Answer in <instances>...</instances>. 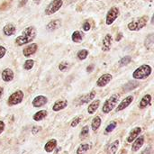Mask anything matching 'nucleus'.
Masks as SVG:
<instances>
[{"instance_id": "nucleus-3", "label": "nucleus", "mask_w": 154, "mask_h": 154, "mask_svg": "<svg viewBox=\"0 0 154 154\" xmlns=\"http://www.w3.org/2000/svg\"><path fill=\"white\" fill-rule=\"evenodd\" d=\"M119 99H120V95H118V94H114V95H112V96L104 103V106H103V107H102L103 113H105V114L110 113V112L116 106V105L118 104Z\"/></svg>"}, {"instance_id": "nucleus-9", "label": "nucleus", "mask_w": 154, "mask_h": 154, "mask_svg": "<svg viewBox=\"0 0 154 154\" xmlns=\"http://www.w3.org/2000/svg\"><path fill=\"white\" fill-rule=\"evenodd\" d=\"M133 101H134V97H133V96H128V97H126L118 105V106L116 107V112H120V111L125 109L126 107H128V106L132 104Z\"/></svg>"}, {"instance_id": "nucleus-33", "label": "nucleus", "mask_w": 154, "mask_h": 154, "mask_svg": "<svg viewBox=\"0 0 154 154\" xmlns=\"http://www.w3.org/2000/svg\"><path fill=\"white\" fill-rule=\"evenodd\" d=\"M116 125H117V123L116 121H112L106 128V133H111L113 132L116 128Z\"/></svg>"}, {"instance_id": "nucleus-29", "label": "nucleus", "mask_w": 154, "mask_h": 154, "mask_svg": "<svg viewBox=\"0 0 154 154\" xmlns=\"http://www.w3.org/2000/svg\"><path fill=\"white\" fill-rule=\"evenodd\" d=\"M154 43V40H153V34L151 33L147 36L146 40H145V46L148 48V49H151L152 48Z\"/></svg>"}, {"instance_id": "nucleus-22", "label": "nucleus", "mask_w": 154, "mask_h": 154, "mask_svg": "<svg viewBox=\"0 0 154 154\" xmlns=\"http://www.w3.org/2000/svg\"><path fill=\"white\" fill-rule=\"evenodd\" d=\"M3 31H4L5 35H6V36L13 35L14 33V32H15V26L14 24H12V23H8L4 27Z\"/></svg>"}, {"instance_id": "nucleus-37", "label": "nucleus", "mask_w": 154, "mask_h": 154, "mask_svg": "<svg viewBox=\"0 0 154 154\" xmlns=\"http://www.w3.org/2000/svg\"><path fill=\"white\" fill-rule=\"evenodd\" d=\"M6 53V49L3 46H0V59H2Z\"/></svg>"}, {"instance_id": "nucleus-10", "label": "nucleus", "mask_w": 154, "mask_h": 154, "mask_svg": "<svg viewBox=\"0 0 154 154\" xmlns=\"http://www.w3.org/2000/svg\"><path fill=\"white\" fill-rule=\"evenodd\" d=\"M96 97V91H91L90 93L87 94V95H84L82 97H79V105H84V104H88L89 103L90 101H92Z\"/></svg>"}, {"instance_id": "nucleus-39", "label": "nucleus", "mask_w": 154, "mask_h": 154, "mask_svg": "<svg viewBox=\"0 0 154 154\" xmlns=\"http://www.w3.org/2000/svg\"><path fill=\"white\" fill-rule=\"evenodd\" d=\"M39 131H41V127H37V126H34L32 129V132L33 134H36Z\"/></svg>"}, {"instance_id": "nucleus-38", "label": "nucleus", "mask_w": 154, "mask_h": 154, "mask_svg": "<svg viewBox=\"0 0 154 154\" xmlns=\"http://www.w3.org/2000/svg\"><path fill=\"white\" fill-rule=\"evenodd\" d=\"M83 30H84L85 32H88V31L90 30V24H89L88 22H85V23H84V24H83Z\"/></svg>"}, {"instance_id": "nucleus-40", "label": "nucleus", "mask_w": 154, "mask_h": 154, "mask_svg": "<svg viewBox=\"0 0 154 154\" xmlns=\"http://www.w3.org/2000/svg\"><path fill=\"white\" fill-rule=\"evenodd\" d=\"M5 123L3 122V121H0V134L4 132V130H5Z\"/></svg>"}, {"instance_id": "nucleus-30", "label": "nucleus", "mask_w": 154, "mask_h": 154, "mask_svg": "<svg viewBox=\"0 0 154 154\" xmlns=\"http://www.w3.org/2000/svg\"><path fill=\"white\" fill-rule=\"evenodd\" d=\"M88 134H89V127L88 125H85L82 128V130H81V132L79 134V138L81 140H84L85 138H87L88 136Z\"/></svg>"}, {"instance_id": "nucleus-18", "label": "nucleus", "mask_w": 154, "mask_h": 154, "mask_svg": "<svg viewBox=\"0 0 154 154\" xmlns=\"http://www.w3.org/2000/svg\"><path fill=\"white\" fill-rule=\"evenodd\" d=\"M57 148V140L55 139H51L50 140L48 143H46V144L44 145V150L46 152L50 153L52 152L55 149Z\"/></svg>"}, {"instance_id": "nucleus-46", "label": "nucleus", "mask_w": 154, "mask_h": 154, "mask_svg": "<svg viewBox=\"0 0 154 154\" xmlns=\"http://www.w3.org/2000/svg\"><path fill=\"white\" fill-rule=\"evenodd\" d=\"M26 2H27V0H23V1L21 2V4H20V6H23L24 4H26Z\"/></svg>"}, {"instance_id": "nucleus-26", "label": "nucleus", "mask_w": 154, "mask_h": 154, "mask_svg": "<svg viewBox=\"0 0 154 154\" xmlns=\"http://www.w3.org/2000/svg\"><path fill=\"white\" fill-rule=\"evenodd\" d=\"M60 26V21L58 20V19H56V20H53V21L50 22V23L47 24L46 28H47L48 30H50V31H53V30L58 29Z\"/></svg>"}, {"instance_id": "nucleus-6", "label": "nucleus", "mask_w": 154, "mask_h": 154, "mask_svg": "<svg viewBox=\"0 0 154 154\" xmlns=\"http://www.w3.org/2000/svg\"><path fill=\"white\" fill-rule=\"evenodd\" d=\"M63 5V1L62 0H53L52 2H51L48 6L45 9V14L47 15H51L54 13H56L58 10L60 9V7Z\"/></svg>"}, {"instance_id": "nucleus-44", "label": "nucleus", "mask_w": 154, "mask_h": 154, "mask_svg": "<svg viewBox=\"0 0 154 154\" xmlns=\"http://www.w3.org/2000/svg\"><path fill=\"white\" fill-rule=\"evenodd\" d=\"M60 151H61V148H56V149L54 150V153L53 154H60Z\"/></svg>"}, {"instance_id": "nucleus-31", "label": "nucleus", "mask_w": 154, "mask_h": 154, "mask_svg": "<svg viewBox=\"0 0 154 154\" xmlns=\"http://www.w3.org/2000/svg\"><path fill=\"white\" fill-rule=\"evenodd\" d=\"M132 61V57L131 56H125L124 58H122L119 61V66L123 67L125 65H128L130 62Z\"/></svg>"}, {"instance_id": "nucleus-35", "label": "nucleus", "mask_w": 154, "mask_h": 154, "mask_svg": "<svg viewBox=\"0 0 154 154\" xmlns=\"http://www.w3.org/2000/svg\"><path fill=\"white\" fill-rule=\"evenodd\" d=\"M80 121H81V116H77V117H75L74 119H73V121L71 122V127H76V126H78V125L80 123Z\"/></svg>"}, {"instance_id": "nucleus-34", "label": "nucleus", "mask_w": 154, "mask_h": 154, "mask_svg": "<svg viewBox=\"0 0 154 154\" xmlns=\"http://www.w3.org/2000/svg\"><path fill=\"white\" fill-rule=\"evenodd\" d=\"M34 65V61L32 60H27L24 64H23V69H26V70H30Z\"/></svg>"}, {"instance_id": "nucleus-19", "label": "nucleus", "mask_w": 154, "mask_h": 154, "mask_svg": "<svg viewBox=\"0 0 154 154\" xmlns=\"http://www.w3.org/2000/svg\"><path fill=\"white\" fill-rule=\"evenodd\" d=\"M99 105H100V100H99V99L93 101V102L88 106V113L89 115L95 114V112L98 109Z\"/></svg>"}, {"instance_id": "nucleus-48", "label": "nucleus", "mask_w": 154, "mask_h": 154, "mask_svg": "<svg viewBox=\"0 0 154 154\" xmlns=\"http://www.w3.org/2000/svg\"><path fill=\"white\" fill-rule=\"evenodd\" d=\"M147 1H152V0H147Z\"/></svg>"}, {"instance_id": "nucleus-14", "label": "nucleus", "mask_w": 154, "mask_h": 154, "mask_svg": "<svg viewBox=\"0 0 154 154\" xmlns=\"http://www.w3.org/2000/svg\"><path fill=\"white\" fill-rule=\"evenodd\" d=\"M112 41H113V38H112V35L110 33H107L104 40H103V45H102V50L104 51H110L111 49V46H112Z\"/></svg>"}, {"instance_id": "nucleus-15", "label": "nucleus", "mask_w": 154, "mask_h": 154, "mask_svg": "<svg viewBox=\"0 0 154 154\" xmlns=\"http://www.w3.org/2000/svg\"><path fill=\"white\" fill-rule=\"evenodd\" d=\"M37 49H38V45L36 43H32L23 49V53L25 57H30L37 51Z\"/></svg>"}, {"instance_id": "nucleus-11", "label": "nucleus", "mask_w": 154, "mask_h": 154, "mask_svg": "<svg viewBox=\"0 0 154 154\" xmlns=\"http://www.w3.org/2000/svg\"><path fill=\"white\" fill-rule=\"evenodd\" d=\"M48 102V98L44 96H37L36 97H34V99L32 100V106L34 107H41L43 106L44 105H46Z\"/></svg>"}, {"instance_id": "nucleus-28", "label": "nucleus", "mask_w": 154, "mask_h": 154, "mask_svg": "<svg viewBox=\"0 0 154 154\" xmlns=\"http://www.w3.org/2000/svg\"><path fill=\"white\" fill-rule=\"evenodd\" d=\"M138 86H139V83L137 81H130L124 87V89H125V91H131V90L136 88Z\"/></svg>"}, {"instance_id": "nucleus-47", "label": "nucleus", "mask_w": 154, "mask_h": 154, "mask_svg": "<svg viewBox=\"0 0 154 154\" xmlns=\"http://www.w3.org/2000/svg\"><path fill=\"white\" fill-rule=\"evenodd\" d=\"M124 152H125V151H122V152H120V154H123V153H124Z\"/></svg>"}, {"instance_id": "nucleus-24", "label": "nucleus", "mask_w": 154, "mask_h": 154, "mask_svg": "<svg viewBox=\"0 0 154 154\" xmlns=\"http://www.w3.org/2000/svg\"><path fill=\"white\" fill-rule=\"evenodd\" d=\"M47 115H48V113H47L46 110H41V111H39V112H37L36 114H34L32 119H33L34 121H36V122H39V121L43 120V119L47 116Z\"/></svg>"}, {"instance_id": "nucleus-45", "label": "nucleus", "mask_w": 154, "mask_h": 154, "mask_svg": "<svg viewBox=\"0 0 154 154\" xmlns=\"http://www.w3.org/2000/svg\"><path fill=\"white\" fill-rule=\"evenodd\" d=\"M3 93H4V88L2 87H0V98H1V97L3 95Z\"/></svg>"}, {"instance_id": "nucleus-2", "label": "nucleus", "mask_w": 154, "mask_h": 154, "mask_svg": "<svg viewBox=\"0 0 154 154\" xmlns=\"http://www.w3.org/2000/svg\"><path fill=\"white\" fill-rule=\"evenodd\" d=\"M152 67L147 64L140 66L133 73V78L134 79H145L152 74Z\"/></svg>"}, {"instance_id": "nucleus-25", "label": "nucleus", "mask_w": 154, "mask_h": 154, "mask_svg": "<svg viewBox=\"0 0 154 154\" xmlns=\"http://www.w3.org/2000/svg\"><path fill=\"white\" fill-rule=\"evenodd\" d=\"M101 125V118L100 116H96L93 118L92 122H91V128L94 132H96L97 130H98V128Z\"/></svg>"}, {"instance_id": "nucleus-4", "label": "nucleus", "mask_w": 154, "mask_h": 154, "mask_svg": "<svg viewBox=\"0 0 154 154\" xmlns=\"http://www.w3.org/2000/svg\"><path fill=\"white\" fill-rule=\"evenodd\" d=\"M148 22V16L144 15L135 21H133L131 23H128V29L130 31H139L141 29H143Z\"/></svg>"}, {"instance_id": "nucleus-13", "label": "nucleus", "mask_w": 154, "mask_h": 154, "mask_svg": "<svg viewBox=\"0 0 154 154\" xmlns=\"http://www.w3.org/2000/svg\"><path fill=\"white\" fill-rule=\"evenodd\" d=\"M144 143V137L143 136H138L133 143V145H132V151L134 152H138L143 145Z\"/></svg>"}, {"instance_id": "nucleus-20", "label": "nucleus", "mask_w": 154, "mask_h": 154, "mask_svg": "<svg viewBox=\"0 0 154 154\" xmlns=\"http://www.w3.org/2000/svg\"><path fill=\"white\" fill-rule=\"evenodd\" d=\"M151 101H152V96L151 95H145L142 98V100H141V102L139 104V107L141 109H143V108L147 107L151 104Z\"/></svg>"}, {"instance_id": "nucleus-1", "label": "nucleus", "mask_w": 154, "mask_h": 154, "mask_svg": "<svg viewBox=\"0 0 154 154\" xmlns=\"http://www.w3.org/2000/svg\"><path fill=\"white\" fill-rule=\"evenodd\" d=\"M35 36H36L35 28L33 26H29V27L25 28L24 31L23 32V33L15 39V43L18 46H22L23 44L29 43L32 41H33Z\"/></svg>"}, {"instance_id": "nucleus-8", "label": "nucleus", "mask_w": 154, "mask_h": 154, "mask_svg": "<svg viewBox=\"0 0 154 154\" xmlns=\"http://www.w3.org/2000/svg\"><path fill=\"white\" fill-rule=\"evenodd\" d=\"M113 79V76L109 73H106L104 75H102L97 81V86L99 88H103L105 86H106Z\"/></svg>"}, {"instance_id": "nucleus-12", "label": "nucleus", "mask_w": 154, "mask_h": 154, "mask_svg": "<svg viewBox=\"0 0 154 154\" xmlns=\"http://www.w3.org/2000/svg\"><path fill=\"white\" fill-rule=\"evenodd\" d=\"M141 132H142V128H141V127H135V128H134V129L130 132V134H129V135H128V137H127V139H126L127 143H132L140 135Z\"/></svg>"}, {"instance_id": "nucleus-41", "label": "nucleus", "mask_w": 154, "mask_h": 154, "mask_svg": "<svg viewBox=\"0 0 154 154\" xmlns=\"http://www.w3.org/2000/svg\"><path fill=\"white\" fill-rule=\"evenodd\" d=\"M122 38H123V33H122V32H119V33L117 34L116 38V42H120Z\"/></svg>"}, {"instance_id": "nucleus-21", "label": "nucleus", "mask_w": 154, "mask_h": 154, "mask_svg": "<svg viewBox=\"0 0 154 154\" xmlns=\"http://www.w3.org/2000/svg\"><path fill=\"white\" fill-rule=\"evenodd\" d=\"M119 140H116L114 141L108 147L107 149V153L108 154H116L118 148H119Z\"/></svg>"}, {"instance_id": "nucleus-5", "label": "nucleus", "mask_w": 154, "mask_h": 154, "mask_svg": "<svg viewBox=\"0 0 154 154\" xmlns=\"http://www.w3.org/2000/svg\"><path fill=\"white\" fill-rule=\"evenodd\" d=\"M23 92L22 90H17L15 92H14L8 98L7 100V104L8 106H16L18 104H20L23 99Z\"/></svg>"}, {"instance_id": "nucleus-16", "label": "nucleus", "mask_w": 154, "mask_h": 154, "mask_svg": "<svg viewBox=\"0 0 154 154\" xmlns=\"http://www.w3.org/2000/svg\"><path fill=\"white\" fill-rule=\"evenodd\" d=\"M68 106V101L65 99H61V100H58L54 103L53 106H52V110L54 112H58L60 110H63L64 108H66Z\"/></svg>"}, {"instance_id": "nucleus-17", "label": "nucleus", "mask_w": 154, "mask_h": 154, "mask_svg": "<svg viewBox=\"0 0 154 154\" xmlns=\"http://www.w3.org/2000/svg\"><path fill=\"white\" fill-rule=\"evenodd\" d=\"M14 79V72L12 69H5L3 70L2 72V79L5 81V82H9L11 80H13Z\"/></svg>"}, {"instance_id": "nucleus-36", "label": "nucleus", "mask_w": 154, "mask_h": 154, "mask_svg": "<svg viewBox=\"0 0 154 154\" xmlns=\"http://www.w3.org/2000/svg\"><path fill=\"white\" fill-rule=\"evenodd\" d=\"M68 63L67 62H61L60 64V66H59V69L60 70V71H64L67 68H68Z\"/></svg>"}, {"instance_id": "nucleus-7", "label": "nucleus", "mask_w": 154, "mask_h": 154, "mask_svg": "<svg viewBox=\"0 0 154 154\" xmlns=\"http://www.w3.org/2000/svg\"><path fill=\"white\" fill-rule=\"evenodd\" d=\"M118 15H119V9L116 6L111 7L106 14V24L107 25L112 24L115 22V20L118 17Z\"/></svg>"}, {"instance_id": "nucleus-42", "label": "nucleus", "mask_w": 154, "mask_h": 154, "mask_svg": "<svg viewBox=\"0 0 154 154\" xmlns=\"http://www.w3.org/2000/svg\"><path fill=\"white\" fill-rule=\"evenodd\" d=\"M151 152H152V149H151L150 147H148L147 149H145V150L142 152V154H151Z\"/></svg>"}, {"instance_id": "nucleus-23", "label": "nucleus", "mask_w": 154, "mask_h": 154, "mask_svg": "<svg viewBox=\"0 0 154 154\" xmlns=\"http://www.w3.org/2000/svg\"><path fill=\"white\" fill-rule=\"evenodd\" d=\"M92 145L91 143H82L79 146L77 150V154H85L88 151L91 149Z\"/></svg>"}, {"instance_id": "nucleus-43", "label": "nucleus", "mask_w": 154, "mask_h": 154, "mask_svg": "<svg viewBox=\"0 0 154 154\" xmlns=\"http://www.w3.org/2000/svg\"><path fill=\"white\" fill-rule=\"evenodd\" d=\"M94 68H95V66H94V65H90V66H88V67L87 68V71L90 73V72H92V71H93Z\"/></svg>"}, {"instance_id": "nucleus-27", "label": "nucleus", "mask_w": 154, "mask_h": 154, "mask_svg": "<svg viewBox=\"0 0 154 154\" xmlns=\"http://www.w3.org/2000/svg\"><path fill=\"white\" fill-rule=\"evenodd\" d=\"M71 39H72V42H74L75 43H79L83 40V34L79 31H75L72 33Z\"/></svg>"}, {"instance_id": "nucleus-32", "label": "nucleus", "mask_w": 154, "mask_h": 154, "mask_svg": "<svg viewBox=\"0 0 154 154\" xmlns=\"http://www.w3.org/2000/svg\"><path fill=\"white\" fill-rule=\"evenodd\" d=\"M88 50H86V49H83V50H80L79 52H78V58H79V60H85L87 57H88Z\"/></svg>"}]
</instances>
